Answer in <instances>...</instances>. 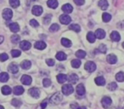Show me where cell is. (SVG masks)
<instances>
[{
    "mask_svg": "<svg viewBox=\"0 0 124 109\" xmlns=\"http://www.w3.org/2000/svg\"><path fill=\"white\" fill-rule=\"evenodd\" d=\"M74 89H73L72 85L71 84H64L62 86V93L64 94L65 95H69L71 93H73Z\"/></svg>",
    "mask_w": 124,
    "mask_h": 109,
    "instance_id": "1",
    "label": "cell"
},
{
    "mask_svg": "<svg viewBox=\"0 0 124 109\" xmlns=\"http://www.w3.org/2000/svg\"><path fill=\"white\" fill-rule=\"evenodd\" d=\"M84 68L89 73H93L96 70V64L93 61H88L84 66Z\"/></svg>",
    "mask_w": 124,
    "mask_h": 109,
    "instance_id": "2",
    "label": "cell"
},
{
    "mask_svg": "<svg viewBox=\"0 0 124 109\" xmlns=\"http://www.w3.org/2000/svg\"><path fill=\"white\" fill-rule=\"evenodd\" d=\"M111 99L110 98L109 96H104L103 98H102L101 100V103H102V106H103L104 108L107 109L109 108V107H110V105H111Z\"/></svg>",
    "mask_w": 124,
    "mask_h": 109,
    "instance_id": "3",
    "label": "cell"
},
{
    "mask_svg": "<svg viewBox=\"0 0 124 109\" xmlns=\"http://www.w3.org/2000/svg\"><path fill=\"white\" fill-rule=\"evenodd\" d=\"M61 101H62V94L60 93V92L55 93L51 97V102L54 104H59Z\"/></svg>",
    "mask_w": 124,
    "mask_h": 109,
    "instance_id": "4",
    "label": "cell"
},
{
    "mask_svg": "<svg viewBox=\"0 0 124 109\" xmlns=\"http://www.w3.org/2000/svg\"><path fill=\"white\" fill-rule=\"evenodd\" d=\"M43 8L39 5H35L32 7V9H31V13H32L34 16H41V14L43 13Z\"/></svg>",
    "mask_w": 124,
    "mask_h": 109,
    "instance_id": "5",
    "label": "cell"
},
{
    "mask_svg": "<svg viewBox=\"0 0 124 109\" xmlns=\"http://www.w3.org/2000/svg\"><path fill=\"white\" fill-rule=\"evenodd\" d=\"M60 21L62 24L67 25L71 21V18L68 15H62V16H60Z\"/></svg>",
    "mask_w": 124,
    "mask_h": 109,
    "instance_id": "6",
    "label": "cell"
},
{
    "mask_svg": "<svg viewBox=\"0 0 124 109\" xmlns=\"http://www.w3.org/2000/svg\"><path fill=\"white\" fill-rule=\"evenodd\" d=\"M3 17L5 20H10L13 17V12L10 9H4L3 11Z\"/></svg>",
    "mask_w": 124,
    "mask_h": 109,
    "instance_id": "7",
    "label": "cell"
},
{
    "mask_svg": "<svg viewBox=\"0 0 124 109\" xmlns=\"http://www.w3.org/2000/svg\"><path fill=\"white\" fill-rule=\"evenodd\" d=\"M21 81L23 84L30 85L31 84V78L29 76V75H23L21 78Z\"/></svg>",
    "mask_w": 124,
    "mask_h": 109,
    "instance_id": "8",
    "label": "cell"
},
{
    "mask_svg": "<svg viewBox=\"0 0 124 109\" xmlns=\"http://www.w3.org/2000/svg\"><path fill=\"white\" fill-rule=\"evenodd\" d=\"M28 93L30 94V95H31L32 97H35V98H38L40 95V90L37 88H31L29 90Z\"/></svg>",
    "mask_w": 124,
    "mask_h": 109,
    "instance_id": "9",
    "label": "cell"
},
{
    "mask_svg": "<svg viewBox=\"0 0 124 109\" xmlns=\"http://www.w3.org/2000/svg\"><path fill=\"white\" fill-rule=\"evenodd\" d=\"M31 44L30 42L26 41V40H24V41H21L20 43V47L21 48V50H28L30 48H31Z\"/></svg>",
    "mask_w": 124,
    "mask_h": 109,
    "instance_id": "10",
    "label": "cell"
},
{
    "mask_svg": "<svg viewBox=\"0 0 124 109\" xmlns=\"http://www.w3.org/2000/svg\"><path fill=\"white\" fill-rule=\"evenodd\" d=\"M110 39L112 40V41L114 42H118L120 41L121 39V36L120 34H119L118 33H117L116 31H113L111 33H110Z\"/></svg>",
    "mask_w": 124,
    "mask_h": 109,
    "instance_id": "11",
    "label": "cell"
},
{
    "mask_svg": "<svg viewBox=\"0 0 124 109\" xmlns=\"http://www.w3.org/2000/svg\"><path fill=\"white\" fill-rule=\"evenodd\" d=\"M95 37L99 39H103L105 37V32L103 29H97L95 32Z\"/></svg>",
    "mask_w": 124,
    "mask_h": 109,
    "instance_id": "12",
    "label": "cell"
},
{
    "mask_svg": "<svg viewBox=\"0 0 124 109\" xmlns=\"http://www.w3.org/2000/svg\"><path fill=\"white\" fill-rule=\"evenodd\" d=\"M62 10L64 11L65 13H66V14H69V13L72 12L73 8H72V6H71V4H64V5L62 6Z\"/></svg>",
    "mask_w": 124,
    "mask_h": 109,
    "instance_id": "13",
    "label": "cell"
},
{
    "mask_svg": "<svg viewBox=\"0 0 124 109\" xmlns=\"http://www.w3.org/2000/svg\"><path fill=\"white\" fill-rule=\"evenodd\" d=\"M9 29H10V31L13 32V33H17V32L20 31V26L18 25V23H16V22L11 23L9 26Z\"/></svg>",
    "mask_w": 124,
    "mask_h": 109,
    "instance_id": "14",
    "label": "cell"
},
{
    "mask_svg": "<svg viewBox=\"0 0 124 109\" xmlns=\"http://www.w3.org/2000/svg\"><path fill=\"white\" fill-rule=\"evenodd\" d=\"M106 59H107L108 63H110V64H115V63H116V61H117L116 56L115 55H113V54H110V55H109V56H107Z\"/></svg>",
    "mask_w": 124,
    "mask_h": 109,
    "instance_id": "15",
    "label": "cell"
},
{
    "mask_svg": "<svg viewBox=\"0 0 124 109\" xmlns=\"http://www.w3.org/2000/svg\"><path fill=\"white\" fill-rule=\"evenodd\" d=\"M77 93L78 95H83L85 94V88L84 85L80 84L77 86Z\"/></svg>",
    "mask_w": 124,
    "mask_h": 109,
    "instance_id": "16",
    "label": "cell"
},
{
    "mask_svg": "<svg viewBox=\"0 0 124 109\" xmlns=\"http://www.w3.org/2000/svg\"><path fill=\"white\" fill-rule=\"evenodd\" d=\"M34 47L38 50H44L46 48V43L43 41H38L35 43Z\"/></svg>",
    "mask_w": 124,
    "mask_h": 109,
    "instance_id": "17",
    "label": "cell"
},
{
    "mask_svg": "<svg viewBox=\"0 0 124 109\" xmlns=\"http://www.w3.org/2000/svg\"><path fill=\"white\" fill-rule=\"evenodd\" d=\"M47 5L51 9H56L58 6V1L57 0H48Z\"/></svg>",
    "mask_w": 124,
    "mask_h": 109,
    "instance_id": "18",
    "label": "cell"
},
{
    "mask_svg": "<svg viewBox=\"0 0 124 109\" xmlns=\"http://www.w3.org/2000/svg\"><path fill=\"white\" fill-rule=\"evenodd\" d=\"M24 93V88H23L22 86H20V85H18V86H16L14 88V94L16 95H21V94Z\"/></svg>",
    "mask_w": 124,
    "mask_h": 109,
    "instance_id": "19",
    "label": "cell"
},
{
    "mask_svg": "<svg viewBox=\"0 0 124 109\" xmlns=\"http://www.w3.org/2000/svg\"><path fill=\"white\" fill-rule=\"evenodd\" d=\"M57 80L60 84H64L65 82L67 80V76L66 74H63V73H60L57 76Z\"/></svg>",
    "mask_w": 124,
    "mask_h": 109,
    "instance_id": "20",
    "label": "cell"
},
{
    "mask_svg": "<svg viewBox=\"0 0 124 109\" xmlns=\"http://www.w3.org/2000/svg\"><path fill=\"white\" fill-rule=\"evenodd\" d=\"M99 6H100L103 10H105V9H107V8H108L109 4H108V2H107V0H100Z\"/></svg>",
    "mask_w": 124,
    "mask_h": 109,
    "instance_id": "21",
    "label": "cell"
},
{
    "mask_svg": "<svg viewBox=\"0 0 124 109\" xmlns=\"http://www.w3.org/2000/svg\"><path fill=\"white\" fill-rule=\"evenodd\" d=\"M67 79L71 84H76L77 82H78V75L72 73V74H71L69 77H68Z\"/></svg>",
    "mask_w": 124,
    "mask_h": 109,
    "instance_id": "22",
    "label": "cell"
},
{
    "mask_svg": "<svg viewBox=\"0 0 124 109\" xmlns=\"http://www.w3.org/2000/svg\"><path fill=\"white\" fill-rule=\"evenodd\" d=\"M31 61H23L21 63V68H23L24 70H27V69H29L30 67H31Z\"/></svg>",
    "mask_w": 124,
    "mask_h": 109,
    "instance_id": "23",
    "label": "cell"
},
{
    "mask_svg": "<svg viewBox=\"0 0 124 109\" xmlns=\"http://www.w3.org/2000/svg\"><path fill=\"white\" fill-rule=\"evenodd\" d=\"M95 83L99 86H103V85L105 84V79L103 77H98V78H95Z\"/></svg>",
    "mask_w": 124,
    "mask_h": 109,
    "instance_id": "24",
    "label": "cell"
},
{
    "mask_svg": "<svg viewBox=\"0 0 124 109\" xmlns=\"http://www.w3.org/2000/svg\"><path fill=\"white\" fill-rule=\"evenodd\" d=\"M9 78V74L7 73H0V82L2 83H5L8 81V79Z\"/></svg>",
    "mask_w": 124,
    "mask_h": 109,
    "instance_id": "25",
    "label": "cell"
},
{
    "mask_svg": "<svg viewBox=\"0 0 124 109\" xmlns=\"http://www.w3.org/2000/svg\"><path fill=\"white\" fill-rule=\"evenodd\" d=\"M9 70L12 73H16L19 71V68H18V66L15 63H11L9 66Z\"/></svg>",
    "mask_w": 124,
    "mask_h": 109,
    "instance_id": "26",
    "label": "cell"
},
{
    "mask_svg": "<svg viewBox=\"0 0 124 109\" xmlns=\"http://www.w3.org/2000/svg\"><path fill=\"white\" fill-rule=\"evenodd\" d=\"M95 38H96L95 34L93 33H92V32H89V33H88V35H87V39L88 40L89 43H94Z\"/></svg>",
    "mask_w": 124,
    "mask_h": 109,
    "instance_id": "27",
    "label": "cell"
},
{
    "mask_svg": "<svg viewBox=\"0 0 124 109\" xmlns=\"http://www.w3.org/2000/svg\"><path fill=\"white\" fill-rule=\"evenodd\" d=\"M61 44L63 46L66 47V48H69V47L71 46V42L70 41L68 38H63L61 39Z\"/></svg>",
    "mask_w": 124,
    "mask_h": 109,
    "instance_id": "28",
    "label": "cell"
},
{
    "mask_svg": "<svg viewBox=\"0 0 124 109\" xmlns=\"http://www.w3.org/2000/svg\"><path fill=\"white\" fill-rule=\"evenodd\" d=\"M56 59L59 61H65L66 59V55L64 52H58L56 54Z\"/></svg>",
    "mask_w": 124,
    "mask_h": 109,
    "instance_id": "29",
    "label": "cell"
},
{
    "mask_svg": "<svg viewBox=\"0 0 124 109\" xmlns=\"http://www.w3.org/2000/svg\"><path fill=\"white\" fill-rule=\"evenodd\" d=\"M11 92H12V90H11V88L9 86H7V85H5V86L2 87V93H3V95H9Z\"/></svg>",
    "mask_w": 124,
    "mask_h": 109,
    "instance_id": "30",
    "label": "cell"
},
{
    "mask_svg": "<svg viewBox=\"0 0 124 109\" xmlns=\"http://www.w3.org/2000/svg\"><path fill=\"white\" fill-rule=\"evenodd\" d=\"M116 79L118 82H123L124 81V73L119 72L118 73H116Z\"/></svg>",
    "mask_w": 124,
    "mask_h": 109,
    "instance_id": "31",
    "label": "cell"
},
{
    "mask_svg": "<svg viewBox=\"0 0 124 109\" xmlns=\"http://www.w3.org/2000/svg\"><path fill=\"white\" fill-rule=\"evenodd\" d=\"M76 56L78 58H80V59H83V58H84L85 56H86V52L83 51V50H78V51L76 52Z\"/></svg>",
    "mask_w": 124,
    "mask_h": 109,
    "instance_id": "32",
    "label": "cell"
},
{
    "mask_svg": "<svg viewBox=\"0 0 124 109\" xmlns=\"http://www.w3.org/2000/svg\"><path fill=\"white\" fill-rule=\"evenodd\" d=\"M71 66H72V67H74V68H78L80 66H81V61H80V60H78V59L72 60V61H71Z\"/></svg>",
    "mask_w": 124,
    "mask_h": 109,
    "instance_id": "33",
    "label": "cell"
},
{
    "mask_svg": "<svg viewBox=\"0 0 124 109\" xmlns=\"http://www.w3.org/2000/svg\"><path fill=\"white\" fill-rule=\"evenodd\" d=\"M69 28L71 30H73L74 32H76V33H79V32L81 31V27H80V26H79V25H78V24L71 25V26H69Z\"/></svg>",
    "mask_w": 124,
    "mask_h": 109,
    "instance_id": "34",
    "label": "cell"
},
{
    "mask_svg": "<svg viewBox=\"0 0 124 109\" xmlns=\"http://www.w3.org/2000/svg\"><path fill=\"white\" fill-rule=\"evenodd\" d=\"M102 19H103L104 22H108L111 19V16L109 13H104L103 16H102Z\"/></svg>",
    "mask_w": 124,
    "mask_h": 109,
    "instance_id": "35",
    "label": "cell"
},
{
    "mask_svg": "<svg viewBox=\"0 0 124 109\" xmlns=\"http://www.w3.org/2000/svg\"><path fill=\"white\" fill-rule=\"evenodd\" d=\"M107 88H108V90H111V91H114V90H116V88H117L116 83H115V82H111V83H110L108 84Z\"/></svg>",
    "mask_w": 124,
    "mask_h": 109,
    "instance_id": "36",
    "label": "cell"
},
{
    "mask_svg": "<svg viewBox=\"0 0 124 109\" xmlns=\"http://www.w3.org/2000/svg\"><path fill=\"white\" fill-rule=\"evenodd\" d=\"M9 4L13 8H17L20 5V0H9Z\"/></svg>",
    "mask_w": 124,
    "mask_h": 109,
    "instance_id": "37",
    "label": "cell"
},
{
    "mask_svg": "<svg viewBox=\"0 0 124 109\" xmlns=\"http://www.w3.org/2000/svg\"><path fill=\"white\" fill-rule=\"evenodd\" d=\"M11 104H12L14 107H19L21 105V101L20 100H18V99H13L12 101H11Z\"/></svg>",
    "mask_w": 124,
    "mask_h": 109,
    "instance_id": "38",
    "label": "cell"
},
{
    "mask_svg": "<svg viewBox=\"0 0 124 109\" xmlns=\"http://www.w3.org/2000/svg\"><path fill=\"white\" fill-rule=\"evenodd\" d=\"M21 40V38H20V36L19 35H17V34H15V35H13L12 37H11V42L12 43H18V42Z\"/></svg>",
    "mask_w": 124,
    "mask_h": 109,
    "instance_id": "39",
    "label": "cell"
},
{
    "mask_svg": "<svg viewBox=\"0 0 124 109\" xmlns=\"http://www.w3.org/2000/svg\"><path fill=\"white\" fill-rule=\"evenodd\" d=\"M59 29H60V26H59L58 24H53L49 27V31L50 32H53V33H54V32H57Z\"/></svg>",
    "mask_w": 124,
    "mask_h": 109,
    "instance_id": "40",
    "label": "cell"
},
{
    "mask_svg": "<svg viewBox=\"0 0 124 109\" xmlns=\"http://www.w3.org/2000/svg\"><path fill=\"white\" fill-rule=\"evenodd\" d=\"M11 55H12L13 57H19L21 55V52L17 50H13L12 51H11Z\"/></svg>",
    "mask_w": 124,
    "mask_h": 109,
    "instance_id": "41",
    "label": "cell"
},
{
    "mask_svg": "<svg viewBox=\"0 0 124 109\" xmlns=\"http://www.w3.org/2000/svg\"><path fill=\"white\" fill-rule=\"evenodd\" d=\"M98 50L100 52V53L105 54V52H106V50H107V48H106V46H105V44H100V46H99Z\"/></svg>",
    "mask_w": 124,
    "mask_h": 109,
    "instance_id": "42",
    "label": "cell"
},
{
    "mask_svg": "<svg viewBox=\"0 0 124 109\" xmlns=\"http://www.w3.org/2000/svg\"><path fill=\"white\" fill-rule=\"evenodd\" d=\"M43 84L44 87H48L51 85V80L48 79V78H44L43 80Z\"/></svg>",
    "mask_w": 124,
    "mask_h": 109,
    "instance_id": "43",
    "label": "cell"
},
{
    "mask_svg": "<svg viewBox=\"0 0 124 109\" xmlns=\"http://www.w3.org/2000/svg\"><path fill=\"white\" fill-rule=\"evenodd\" d=\"M8 59H9V56L6 53H3L0 55V61H5Z\"/></svg>",
    "mask_w": 124,
    "mask_h": 109,
    "instance_id": "44",
    "label": "cell"
},
{
    "mask_svg": "<svg viewBox=\"0 0 124 109\" xmlns=\"http://www.w3.org/2000/svg\"><path fill=\"white\" fill-rule=\"evenodd\" d=\"M30 25H31V26H33V27H37V26H39V23L38 22V21H36V20H31L30 21Z\"/></svg>",
    "mask_w": 124,
    "mask_h": 109,
    "instance_id": "45",
    "label": "cell"
},
{
    "mask_svg": "<svg viewBox=\"0 0 124 109\" xmlns=\"http://www.w3.org/2000/svg\"><path fill=\"white\" fill-rule=\"evenodd\" d=\"M43 22H44V24H48V23L51 21V15H49V16H46L44 17V19H43Z\"/></svg>",
    "mask_w": 124,
    "mask_h": 109,
    "instance_id": "46",
    "label": "cell"
},
{
    "mask_svg": "<svg viewBox=\"0 0 124 109\" xmlns=\"http://www.w3.org/2000/svg\"><path fill=\"white\" fill-rule=\"evenodd\" d=\"M46 63H47V65L48 66H49V67H53L54 65V61L53 59H48V60H46Z\"/></svg>",
    "mask_w": 124,
    "mask_h": 109,
    "instance_id": "47",
    "label": "cell"
},
{
    "mask_svg": "<svg viewBox=\"0 0 124 109\" xmlns=\"http://www.w3.org/2000/svg\"><path fill=\"white\" fill-rule=\"evenodd\" d=\"M74 3L78 6H81L84 4V0H74Z\"/></svg>",
    "mask_w": 124,
    "mask_h": 109,
    "instance_id": "48",
    "label": "cell"
},
{
    "mask_svg": "<svg viewBox=\"0 0 124 109\" xmlns=\"http://www.w3.org/2000/svg\"><path fill=\"white\" fill-rule=\"evenodd\" d=\"M47 105H48V101H43L41 104V109H45V107H47Z\"/></svg>",
    "mask_w": 124,
    "mask_h": 109,
    "instance_id": "49",
    "label": "cell"
},
{
    "mask_svg": "<svg viewBox=\"0 0 124 109\" xmlns=\"http://www.w3.org/2000/svg\"><path fill=\"white\" fill-rule=\"evenodd\" d=\"M3 41H4V37H3V36H0V43H2Z\"/></svg>",
    "mask_w": 124,
    "mask_h": 109,
    "instance_id": "50",
    "label": "cell"
},
{
    "mask_svg": "<svg viewBox=\"0 0 124 109\" xmlns=\"http://www.w3.org/2000/svg\"><path fill=\"white\" fill-rule=\"evenodd\" d=\"M77 109H87L85 107H78Z\"/></svg>",
    "mask_w": 124,
    "mask_h": 109,
    "instance_id": "51",
    "label": "cell"
},
{
    "mask_svg": "<svg viewBox=\"0 0 124 109\" xmlns=\"http://www.w3.org/2000/svg\"><path fill=\"white\" fill-rule=\"evenodd\" d=\"M0 109H4V107H3V106H1V105H0Z\"/></svg>",
    "mask_w": 124,
    "mask_h": 109,
    "instance_id": "52",
    "label": "cell"
},
{
    "mask_svg": "<svg viewBox=\"0 0 124 109\" xmlns=\"http://www.w3.org/2000/svg\"><path fill=\"white\" fill-rule=\"evenodd\" d=\"M122 47L124 48V42H123V43H122Z\"/></svg>",
    "mask_w": 124,
    "mask_h": 109,
    "instance_id": "53",
    "label": "cell"
},
{
    "mask_svg": "<svg viewBox=\"0 0 124 109\" xmlns=\"http://www.w3.org/2000/svg\"><path fill=\"white\" fill-rule=\"evenodd\" d=\"M32 1H38V0H32Z\"/></svg>",
    "mask_w": 124,
    "mask_h": 109,
    "instance_id": "54",
    "label": "cell"
},
{
    "mask_svg": "<svg viewBox=\"0 0 124 109\" xmlns=\"http://www.w3.org/2000/svg\"><path fill=\"white\" fill-rule=\"evenodd\" d=\"M1 1H2V0H0V2H1Z\"/></svg>",
    "mask_w": 124,
    "mask_h": 109,
    "instance_id": "55",
    "label": "cell"
}]
</instances>
